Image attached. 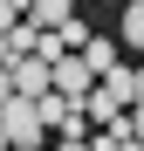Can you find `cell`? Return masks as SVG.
Segmentation results:
<instances>
[{"instance_id":"cell-9","label":"cell","mask_w":144,"mask_h":151,"mask_svg":"<svg viewBox=\"0 0 144 151\" xmlns=\"http://www.w3.org/2000/svg\"><path fill=\"white\" fill-rule=\"evenodd\" d=\"M14 62H21V41H14V35H0V69H14Z\"/></svg>"},{"instance_id":"cell-7","label":"cell","mask_w":144,"mask_h":151,"mask_svg":"<svg viewBox=\"0 0 144 151\" xmlns=\"http://www.w3.org/2000/svg\"><path fill=\"white\" fill-rule=\"evenodd\" d=\"M124 41L144 48V0H124Z\"/></svg>"},{"instance_id":"cell-4","label":"cell","mask_w":144,"mask_h":151,"mask_svg":"<svg viewBox=\"0 0 144 151\" xmlns=\"http://www.w3.org/2000/svg\"><path fill=\"white\" fill-rule=\"evenodd\" d=\"M28 21L55 35V28H69V21H76V0H28Z\"/></svg>"},{"instance_id":"cell-15","label":"cell","mask_w":144,"mask_h":151,"mask_svg":"<svg viewBox=\"0 0 144 151\" xmlns=\"http://www.w3.org/2000/svg\"><path fill=\"white\" fill-rule=\"evenodd\" d=\"M14 151H48V144H14Z\"/></svg>"},{"instance_id":"cell-6","label":"cell","mask_w":144,"mask_h":151,"mask_svg":"<svg viewBox=\"0 0 144 151\" xmlns=\"http://www.w3.org/2000/svg\"><path fill=\"white\" fill-rule=\"evenodd\" d=\"M82 62L96 69V83H103V76L117 69V41H103V35H89V48H82Z\"/></svg>"},{"instance_id":"cell-5","label":"cell","mask_w":144,"mask_h":151,"mask_svg":"<svg viewBox=\"0 0 144 151\" xmlns=\"http://www.w3.org/2000/svg\"><path fill=\"white\" fill-rule=\"evenodd\" d=\"M103 96H110V103H124V110H130V103H137V69H124V62H117V69L103 76Z\"/></svg>"},{"instance_id":"cell-14","label":"cell","mask_w":144,"mask_h":151,"mask_svg":"<svg viewBox=\"0 0 144 151\" xmlns=\"http://www.w3.org/2000/svg\"><path fill=\"white\" fill-rule=\"evenodd\" d=\"M117 151H144V144H137V137H124V144H117Z\"/></svg>"},{"instance_id":"cell-11","label":"cell","mask_w":144,"mask_h":151,"mask_svg":"<svg viewBox=\"0 0 144 151\" xmlns=\"http://www.w3.org/2000/svg\"><path fill=\"white\" fill-rule=\"evenodd\" d=\"M130 137L144 144V103H130Z\"/></svg>"},{"instance_id":"cell-12","label":"cell","mask_w":144,"mask_h":151,"mask_svg":"<svg viewBox=\"0 0 144 151\" xmlns=\"http://www.w3.org/2000/svg\"><path fill=\"white\" fill-rule=\"evenodd\" d=\"M0 151H14V137H7V117H0Z\"/></svg>"},{"instance_id":"cell-8","label":"cell","mask_w":144,"mask_h":151,"mask_svg":"<svg viewBox=\"0 0 144 151\" xmlns=\"http://www.w3.org/2000/svg\"><path fill=\"white\" fill-rule=\"evenodd\" d=\"M21 14H28V0H0V35H14V28H21Z\"/></svg>"},{"instance_id":"cell-3","label":"cell","mask_w":144,"mask_h":151,"mask_svg":"<svg viewBox=\"0 0 144 151\" xmlns=\"http://www.w3.org/2000/svg\"><path fill=\"white\" fill-rule=\"evenodd\" d=\"M48 89H55V62L21 55V62H14V96H48Z\"/></svg>"},{"instance_id":"cell-10","label":"cell","mask_w":144,"mask_h":151,"mask_svg":"<svg viewBox=\"0 0 144 151\" xmlns=\"http://www.w3.org/2000/svg\"><path fill=\"white\" fill-rule=\"evenodd\" d=\"M14 103V69H0V110Z\"/></svg>"},{"instance_id":"cell-13","label":"cell","mask_w":144,"mask_h":151,"mask_svg":"<svg viewBox=\"0 0 144 151\" xmlns=\"http://www.w3.org/2000/svg\"><path fill=\"white\" fill-rule=\"evenodd\" d=\"M62 151H89V137H69V144H62Z\"/></svg>"},{"instance_id":"cell-2","label":"cell","mask_w":144,"mask_h":151,"mask_svg":"<svg viewBox=\"0 0 144 151\" xmlns=\"http://www.w3.org/2000/svg\"><path fill=\"white\" fill-rule=\"evenodd\" d=\"M89 89H96V69H89L82 55H62V62H55V96H69V103H82Z\"/></svg>"},{"instance_id":"cell-1","label":"cell","mask_w":144,"mask_h":151,"mask_svg":"<svg viewBox=\"0 0 144 151\" xmlns=\"http://www.w3.org/2000/svg\"><path fill=\"white\" fill-rule=\"evenodd\" d=\"M0 117H7V137H14V144H41V131H48L41 110H34V96H14Z\"/></svg>"}]
</instances>
